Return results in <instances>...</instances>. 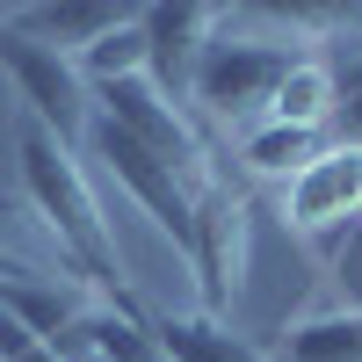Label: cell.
Segmentation results:
<instances>
[{"label": "cell", "instance_id": "6da1fadb", "mask_svg": "<svg viewBox=\"0 0 362 362\" xmlns=\"http://www.w3.org/2000/svg\"><path fill=\"white\" fill-rule=\"evenodd\" d=\"M15 181H22L29 218H37V225L58 239V254L80 268V283L102 290L109 305H124V254H116V232H109V218H102L95 189H87V167H80L51 131L22 124V131H15Z\"/></svg>", "mask_w": 362, "mask_h": 362}, {"label": "cell", "instance_id": "7a4b0ae2", "mask_svg": "<svg viewBox=\"0 0 362 362\" xmlns=\"http://www.w3.org/2000/svg\"><path fill=\"white\" fill-rule=\"evenodd\" d=\"M305 51H290L276 37H232V15L225 29L210 37V51L196 58V80H189V102L210 109V116H225V124H268V102H276V87L283 73L297 66Z\"/></svg>", "mask_w": 362, "mask_h": 362}, {"label": "cell", "instance_id": "3957f363", "mask_svg": "<svg viewBox=\"0 0 362 362\" xmlns=\"http://www.w3.org/2000/svg\"><path fill=\"white\" fill-rule=\"evenodd\" d=\"M0 73L15 80L29 124L51 131L66 153L95 131V87L80 80V66H73L66 51H51V44H37V37H22V29L0 22Z\"/></svg>", "mask_w": 362, "mask_h": 362}, {"label": "cell", "instance_id": "277c9868", "mask_svg": "<svg viewBox=\"0 0 362 362\" xmlns=\"http://www.w3.org/2000/svg\"><path fill=\"white\" fill-rule=\"evenodd\" d=\"M247 189L232 181H203L196 189V218H189V268H196V290H203V312L225 319L239 305V283H247Z\"/></svg>", "mask_w": 362, "mask_h": 362}, {"label": "cell", "instance_id": "5b68a950", "mask_svg": "<svg viewBox=\"0 0 362 362\" xmlns=\"http://www.w3.org/2000/svg\"><path fill=\"white\" fill-rule=\"evenodd\" d=\"M87 145H95L102 174H109L116 189H124V196L145 210V218H153V225L174 239L181 254H189V218H196V189H189V181H181L160 153H145L138 138H124L116 124H102V116H95V131H87Z\"/></svg>", "mask_w": 362, "mask_h": 362}, {"label": "cell", "instance_id": "8992f818", "mask_svg": "<svg viewBox=\"0 0 362 362\" xmlns=\"http://www.w3.org/2000/svg\"><path fill=\"white\" fill-rule=\"evenodd\" d=\"M283 225L326 254L348 225H362V145L334 138L326 153L283 189Z\"/></svg>", "mask_w": 362, "mask_h": 362}, {"label": "cell", "instance_id": "52a82bcc", "mask_svg": "<svg viewBox=\"0 0 362 362\" xmlns=\"http://www.w3.org/2000/svg\"><path fill=\"white\" fill-rule=\"evenodd\" d=\"M225 29V8H196V0H174V8H145V51H153V87L167 102L189 95L196 58L210 51V37Z\"/></svg>", "mask_w": 362, "mask_h": 362}, {"label": "cell", "instance_id": "ba28073f", "mask_svg": "<svg viewBox=\"0 0 362 362\" xmlns=\"http://www.w3.org/2000/svg\"><path fill=\"white\" fill-rule=\"evenodd\" d=\"M0 305H8V312H15L44 348H58L87 312H95V305H109V297H102V290H87L80 276H44V268H37V276L0 283Z\"/></svg>", "mask_w": 362, "mask_h": 362}, {"label": "cell", "instance_id": "9c48e42d", "mask_svg": "<svg viewBox=\"0 0 362 362\" xmlns=\"http://www.w3.org/2000/svg\"><path fill=\"white\" fill-rule=\"evenodd\" d=\"M138 8H109V0H37V8H8L0 22L8 29H22V37H37V44H51V51H66V58H80L87 44H102L116 22H131Z\"/></svg>", "mask_w": 362, "mask_h": 362}, {"label": "cell", "instance_id": "30bf717a", "mask_svg": "<svg viewBox=\"0 0 362 362\" xmlns=\"http://www.w3.org/2000/svg\"><path fill=\"white\" fill-rule=\"evenodd\" d=\"M58 355H66V362H80V355H95V362H167L160 334L131 305H95L66 341H58Z\"/></svg>", "mask_w": 362, "mask_h": 362}, {"label": "cell", "instance_id": "8fae6325", "mask_svg": "<svg viewBox=\"0 0 362 362\" xmlns=\"http://www.w3.org/2000/svg\"><path fill=\"white\" fill-rule=\"evenodd\" d=\"M334 116H341V66H334V58H319V51H305V58H297V66L283 73L276 102H268V124L326 131Z\"/></svg>", "mask_w": 362, "mask_h": 362}, {"label": "cell", "instance_id": "7c38bea8", "mask_svg": "<svg viewBox=\"0 0 362 362\" xmlns=\"http://www.w3.org/2000/svg\"><path fill=\"white\" fill-rule=\"evenodd\" d=\"M167 362H276L268 348H254L232 319H210V312H181V319H160L153 326Z\"/></svg>", "mask_w": 362, "mask_h": 362}, {"label": "cell", "instance_id": "4fadbf2b", "mask_svg": "<svg viewBox=\"0 0 362 362\" xmlns=\"http://www.w3.org/2000/svg\"><path fill=\"white\" fill-rule=\"evenodd\" d=\"M326 131H297V124H254L247 138H239V167H247L254 181H276V189H290L297 174H305L319 153H326Z\"/></svg>", "mask_w": 362, "mask_h": 362}, {"label": "cell", "instance_id": "5bb4252c", "mask_svg": "<svg viewBox=\"0 0 362 362\" xmlns=\"http://www.w3.org/2000/svg\"><path fill=\"white\" fill-rule=\"evenodd\" d=\"M276 362H362V312H312L283 326Z\"/></svg>", "mask_w": 362, "mask_h": 362}, {"label": "cell", "instance_id": "9a60e30c", "mask_svg": "<svg viewBox=\"0 0 362 362\" xmlns=\"http://www.w3.org/2000/svg\"><path fill=\"white\" fill-rule=\"evenodd\" d=\"M73 66H80V80H87V87H116V80L153 73V51H145V8H138L131 22H116L102 44H87Z\"/></svg>", "mask_w": 362, "mask_h": 362}, {"label": "cell", "instance_id": "2e32d148", "mask_svg": "<svg viewBox=\"0 0 362 362\" xmlns=\"http://www.w3.org/2000/svg\"><path fill=\"white\" fill-rule=\"evenodd\" d=\"M319 261H326V276H334V297H341L334 312H362V225H348V232H341Z\"/></svg>", "mask_w": 362, "mask_h": 362}, {"label": "cell", "instance_id": "e0dca14e", "mask_svg": "<svg viewBox=\"0 0 362 362\" xmlns=\"http://www.w3.org/2000/svg\"><path fill=\"white\" fill-rule=\"evenodd\" d=\"M0 362H66V355H58V348H44V341L29 334V326H22L8 305H0Z\"/></svg>", "mask_w": 362, "mask_h": 362}, {"label": "cell", "instance_id": "ac0fdd59", "mask_svg": "<svg viewBox=\"0 0 362 362\" xmlns=\"http://www.w3.org/2000/svg\"><path fill=\"white\" fill-rule=\"evenodd\" d=\"M15 276H37V261H22V254H0V283H15Z\"/></svg>", "mask_w": 362, "mask_h": 362}, {"label": "cell", "instance_id": "d6986e66", "mask_svg": "<svg viewBox=\"0 0 362 362\" xmlns=\"http://www.w3.org/2000/svg\"><path fill=\"white\" fill-rule=\"evenodd\" d=\"M0 232H8V189H0Z\"/></svg>", "mask_w": 362, "mask_h": 362}, {"label": "cell", "instance_id": "ffe728a7", "mask_svg": "<svg viewBox=\"0 0 362 362\" xmlns=\"http://www.w3.org/2000/svg\"><path fill=\"white\" fill-rule=\"evenodd\" d=\"M80 362H95V355H80Z\"/></svg>", "mask_w": 362, "mask_h": 362}]
</instances>
